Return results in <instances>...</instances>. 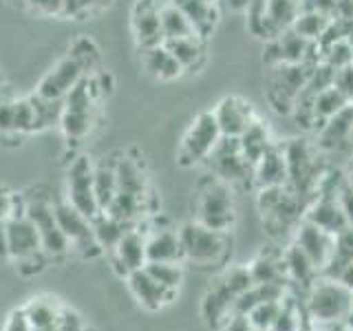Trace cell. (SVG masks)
Segmentation results:
<instances>
[{"label":"cell","mask_w":353,"mask_h":331,"mask_svg":"<svg viewBox=\"0 0 353 331\" xmlns=\"http://www.w3.org/2000/svg\"><path fill=\"white\" fill-rule=\"evenodd\" d=\"M150 203L152 188L146 163L141 157L121 152L117 159V192L106 212L128 223H139L141 217L150 212Z\"/></svg>","instance_id":"obj_1"},{"label":"cell","mask_w":353,"mask_h":331,"mask_svg":"<svg viewBox=\"0 0 353 331\" xmlns=\"http://www.w3.org/2000/svg\"><path fill=\"white\" fill-rule=\"evenodd\" d=\"M254 285L248 265H228L219 270V274L210 283L208 292L201 301V318L203 323L221 331L232 318L236 316V307L241 296Z\"/></svg>","instance_id":"obj_2"},{"label":"cell","mask_w":353,"mask_h":331,"mask_svg":"<svg viewBox=\"0 0 353 331\" xmlns=\"http://www.w3.org/2000/svg\"><path fill=\"white\" fill-rule=\"evenodd\" d=\"M192 217L212 230L232 232L239 223L236 188L212 172L203 174L192 190Z\"/></svg>","instance_id":"obj_3"},{"label":"cell","mask_w":353,"mask_h":331,"mask_svg":"<svg viewBox=\"0 0 353 331\" xmlns=\"http://www.w3.org/2000/svg\"><path fill=\"white\" fill-rule=\"evenodd\" d=\"M307 205V199L290 185H274L256 190V210L261 223L274 241L294 237L298 223L305 219Z\"/></svg>","instance_id":"obj_4"},{"label":"cell","mask_w":353,"mask_h":331,"mask_svg":"<svg viewBox=\"0 0 353 331\" xmlns=\"http://www.w3.org/2000/svg\"><path fill=\"white\" fill-rule=\"evenodd\" d=\"M183 263H192L201 270H223L230 265L234 241L232 232L212 230L199 221H188L179 228Z\"/></svg>","instance_id":"obj_5"},{"label":"cell","mask_w":353,"mask_h":331,"mask_svg":"<svg viewBox=\"0 0 353 331\" xmlns=\"http://www.w3.org/2000/svg\"><path fill=\"white\" fill-rule=\"evenodd\" d=\"M303 307L309 325H347L353 314V292L329 276L318 279L303 292Z\"/></svg>","instance_id":"obj_6"},{"label":"cell","mask_w":353,"mask_h":331,"mask_svg":"<svg viewBox=\"0 0 353 331\" xmlns=\"http://www.w3.org/2000/svg\"><path fill=\"white\" fill-rule=\"evenodd\" d=\"M281 143L287 161V185L294 188L307 201H312L316 197L320 177H323L331 161L318 150L314 139L290 137Z\"/></svg>","instance_id":"obj_7"},{"label":"cell","mask_w":353,"mask_h":331,"mask_svg":"<svg viewBox=\"0 0 353 331\" xmlns=\"http://www.w3.org/2000/svg\"><path fill=\"white\" fill-rule=\"evenodd\" d=\"M104 95L93 80V75H86L73 91L62 99V117L60 128L69 143H80L95 126L97 104Z\"/></svg>","instance_id":"obj_8"},{"label":"cell","mask_w":353,"mask_h":331,"mask_svg":"<svg viewBox=\"0 0 353 331\" xmlns=\"http://www.w3.org/2000/svg\"><path fill=\"white\" fill-rule=\"evenodd\" d=\"M316 64H272L265 73V99L279 115H292Z\"/></svg>","instance_id":"obj_9"},{"label":"cell","mask_w":353,"mask_h":331,"mask_svg":"<svg viewBox=\"0 0 353 331\" xmlns=\"http://www.w3.org/2000/svg\"><path fill=\"white\" fill-rule=\"evenodd\" d=\"M221 128L216 124V117L212 108L201 110L192 121L176 148V163L181 168H194V166H205L208 157L221 141Z\"/></svg>","instance_id":"obj_10"},{"label":"cell","mask_w":353,"mask_h":331,"mask_svg":"<svg viewBox=\"0 0 353 331\" xmlns=\"http://www.w3.org/2000/svg\"><path fill=\"white\" fill-rule=\"evenodd\" d=\"M298 14H301V0H254L245 9L248 31L268 42L290 29Z\"/></svg>","instance_id":"obj_11"},{"label":"cell","mask_w":353,"mask_h":331,"mask_svg":"<svg viewBox=\"0 0 353 331\" xmlns=\"http://www.w3.org/2000/svg\"><path fill=\"white\" fill-rule=\"evenodd\" d=\"M25 214L38 230L42 252L47 254L49 261L66 257L71 252V243L66 241L64 232L60 230L58 217H55V203L44 194L25 197Z\"/></svg>","instance_id":"obj_12"},{"label":"cell","mask_w":353,"mask_h":331,"mask_svg":"<svg viewBox=\"0 0 353 331\" xmlns=\"http://www.w3.org/2000/svg\"><path fill=\"white\" fill-rule=\"evenodd\" d=\"M66 201L88 219L99 214L97 197H95V163L80 154L75 157L66 170Z\"/></svg>","instance_id":"obj_13"},{"label":"cell","mask_w":353,"mask_h":331,"mask_svg":"<svg viewBox=\"0 0 353 331\" xmlns=\"http://www.w3.org/2000/svg\"><path fill=\"white\" fill-rule=\"evenodd\" d=\"M265 66L272 64H318L320 62V47L318 42L305 40L303 36L290 27L276 38L265 42L263 51Z\"/></svg>","instance_id":"obj_14"},{"label":"cell","mask_w":353,"mask_h":331,"mask_svg":"<svg viewBox=\"0 0 353 331\" xmlns=\"http://www.w3.org/2000/svg\"><path fill=\"white\" fill-rule=\"evenodd\" d=\"M208 172L221 177L223 181L239 188H252V166L245 161L236 137H221L219 146L205 161Z\"/></svg>","instance_id":"obj_15"},{"label":"cell","mask_w":353,"mask_h":331,"mask_svg":"<svg viewBox=\"0 0 353 331\" xmlns=\"http://www.w3.org/2000/svg\"><path fill=\"white\" fill-rule=\"evenodd\" d=\"M55 217H58L60 230L64 232L66 241L71 243V250H75L80 257L95 259L99 254H104L95 241L93 221L84 217L80 210H75L66 199L55 201Z\"/></svg>","instance_id":"obj_16"},{"label":"cell","mask_w":353,"mask_h":331,"mask_svg":"<svg viewBox=\"0 0 353 331\" xmlns=\"http://www.w3.org/2000/svg\"><path fill=\"white\" fill-rule=\"evenodd\" d=\"M316 146L331 161V157L349 159L353 152V104L327 119L316 132Z\"/></svg>","instance_id":"obj_17"},{"label":"cell","mask_w":353,"mask_h":331,"mask_svg":"<svg viewBox=\"0 0 353 331\" xmlns=\"http://www.w3.org/2000/svg\"><path fill=\"white\" fill-rule=\"evenodd\" d=\"M86 77V73L82 71V66L77 64V60H73L69 53L64 58L51 66L47 71V75L38 82L33 95H38L42 99H49V102H62V99L69 95L73 88L80 84Z\"/></svg>","instance_id":"obj_18"},{"label":"cell","mask_w":353,"mask_h":331,"mask_svg":"<svg viewBox=\"0 0 353 331\" xmlns=\"http://www.w3.org/2000/svg\"><path fill=\"white\" fill-rule=\"evenodd\" d=\"M212 113L216 117L221 135H223V137H236V139L261 117L256 113V108H254V104L248 102V99L241 97V95L221 97L216 102V106L212 108Z\"/></svg>","instance_id":"obj_19"},{"label":"cell","mask_w":353,"mask_h":331,"mask_svg":"<svg viewBox=\"0 0 353 331\" xmlns=\"http://www.w3.org/2000/svg\"><path fill=\"white\" fill-rule=\"evenodd\" d=\"M7 248L9 261H14L16 265L44 254L38 230L25 212L11 214L7 219Z\"/></svg>","instance_id":"obj_20"},{"label":"cell","mask_w":353,"mask_h":331,"mask_svg":"<svg viewBox=\"0 0 353 331\" xmlns=\"http://www.w3.org/2000/svg\"><path fill=\"white\" fill-rule=\"evenodd\" d=\"M130 31L139 51L163 44L161 5L157 0H135L130 9Z\"/></svg>","instance_id":"obj_21"},{"label":"cell","mask_w":353,"mask_h":331,"mask_svg":"<svg viewBox=\"0 0 353 331\" xmlns=\"http://www.w3.org/2000/svg\"><path fill=\"white\" fill-rule=\"evenodd\" d=\"M292 243H296L301 248L307 259L314 263V268L323 274L327 270V265L334 259V250H336V237L329 234V232L320 230L318 225L309 223V221H301L292 237Z\"/></svg>","instance_id":"obj_22"},{"label":"cell","mask_w":353,"mask_h":331,"mask_svg":"<svg viewBox=\"0 0 353 331\" xmlns=\"http://www.w3.org/2000/svg\"><path fill=\"white\" fill-rule=\"evenodd\" d=\"M106 257L113 263V270L119 279H126L128 274L141 270L148 263L146 259V232H141L139 225H132L117 245L110 250Z\"/></svg>","instance_id":"obj_23"},{"label":"cell","mask_w":353,"mask_h":331,"mask_svg":"<svg viewBox=\"0 0 353 331\" xmlns=\"http://www.w3.org/2000/svg\"><path fill=\"white\" fill-rule=\"evenodd\" d=\"M124 281L128 285L130 296L135 298L137 305L146 309V312H159V309L168 307L176 298V292H172L168 287H163L161 283L154 281L146 272V268L128 274Z\"/></svg>","instance_id":"obj_24"},{"label":"cell","mask_w":353,"mask_h":331,"mask_svg":"<svg viewBox=\"0 0 353 331\" xmlns=\"http://www.w3.org/2000/svg\"><path fill=\"white\" fill-rule=\"evenodd\" d=\"M248 270L252 274L254 285L290 287V279H287V268H285V254L281 245L261 250L256 257L248 263Z\"/></svg>","instance_id":"obj_25"},{"label":"cell","mask_w":353,"mask_h":331,"mask_svg":"<svg viewBox=\"0 0 353 331\" xmlns=\"http://www.w3.org/2000/svg\"><path fill=\"white\" fill-rule=\"evenodd\" d=\"M274 185H287V161H285V152H283L281 141H276L252 170V190L254 192L263 190V188H274Z\"/></svg>","instance_id":"obj_26"},{"label":"cell","mask_w":353,"mask_h":331,"mask_svg":"<svg viewBox=\"0 0 353 331\" xmlns=\"http://www.w3.org/2000/svg\"><path fill=\"white\" fill-rule=\"evenodd\" d=\"M305 221L318 225L320 230L329 232V234H340L342 230L349 228V221L342 212L338 203V197H316L309 201L305 210Z\"/></svg>","instance_id":"obj_27"},{"label":"cell","mask_w":353,"mask_h":331,"mask_svg":"<svg viewBox=\"0 0 353 331\" xmlns=\"http://www.w3.org/2000/svg\"><path fill=\"white\" fill-rule=\"evenodd\" d=\"M146 259L148 263H183L179 230L157 228L146 232Z\"/></svg>","instance_id":"obj_28"},{"label":"cell","mask_w":353,"mask_h":331,"mask_svg":"<svg viewBox=\"0 0 353 331\" xmlns=\"http://www.w3.org/2000/svg\"><path fill=\"white\" fill-rule=\"evenodd\" d=\"M188 20L192 22L196 36L210 40L221 20V3L219 0H172Z\"/></svg>","instance_id":"obj_29"},{"label":"cell","mask_w":353,"mask_h":331,"mask_svg":"<svg viewBox=\"0 0 353 331\" xmlns=\"http://www.w3.org/2000/svg\"><path fill=\"white\" fill-rule=\"evenodd\" d=\"M141 53V66L150 77L159 82H174L179 77L185 75L183 66L176 62L174 55L168 51L165 44H157V47H150V49H143Z\"/></svg>","instance_id":"obj_30"},{"label":"cell","mask_w":353,"mask_h":331,"mask_svg":"<svg viewBox=\"0 0 353 331\" xmlns=\"http://www.w3.org/2000/svg\"><path fill=\"white\" fill-rule=\"evenodd\" d=\"M168 51L183 66L185 73H199L208 62V40L201 36H188L163 42Z\"/></svg>","instance_id":"obj_31"},{"label":"cell","mask_w":353,"mask_h":331,"mask_svg":"<svg viewBox=\"0 0 353 331\" xmlns=\"http://www.w3.org/2000/svg\"><path fill=\"white\" fill-rule=\"evenodd\" d=\"M274 143H276V139L272 135V128H270V124L263 117H259L239 137L241 152H243V157H245V161L252 166V170H254V166L259 163V159L263 157V154L274 146Z\"/></svg>","instance_id":"obj_32"},{"label":"cell","mask_w":353,"mask_h":331,"mask_svg":"<svg viewBox=\"0 0 353 331\" xmlns=\"http://www.w3.org/2000/svg\"><path fill=\"white\" fill-rule=\"evenodd\" d=\"M117 192V159L104 157L95 163V197L99 212H106Z\"/></svg>","instance_id":"obj_33"},{"label":"cell","mask_w":353,"mask_h":331,"mask_svg":"<svg viewBox=\"0 0 353 331\" xmlns=\"http://www.w3.org/2000/svg\"><path fill=\"white\" fill-rule=\"evenodd\" d=\"M132 225H139V223H128V221H121L108 212H99L93 219V232H95L97 245L102 248L104 254H108Z\"/></svg>","instance_id":"obj_34"},{"label":"cell","mask_w":353,"mask_h":331,"mask_svg":"<svg viewBox=\"0 0 353 331\" xmlns=\"http://www.w3.org/2000/svg\"><path fill=\"white\" fill-rule=\"evenodd\" d=\"M22 312H25L31 329H55L62 314V307L55 303V298L38 296V298H31V301L22 307Z\"/></svg>","instance_id":"obj_35"},{"label":"cell","mask_w":353,"mask_h":331,"mask_svg":"<svg viewBox=\"0 0 353 331\" xmlns=\"http://www.w3.org/2000/svg\"><path fill=\"white\" fill-rule=\"evenodd\" d=\"M351 102L342 95L338 88L331 84L327 88H323L320 93H316L314 97V119H316V130L325 124L327 119H331L334 115H338L342 108H347ZM314 130V132H316Z\"/></svg>","instance_id":"obj_36"},{"label":"cell","mask_w":353,"mask_h":331,"mask_svg":"<svg viewBox=\"0 0 353 331\" xmlns=\"http://www.w3.org/2000/svg\"><path fill=\"white\" fill-rule=\"evenodd\" d=\"M161 31H163V42L165 40L196 36L192 22L188 20V16L172 3V0H170V3L161 5Z\"/></svg>","instance_id":"obj_37"},{"label":"cell","mask_w":353,"mask_h":331,"mask_svg":"<svg viewBox=\"0 0 353 331\" xmlns=\"http://www.w3.org/2000/svg\"><path fill=\"white\" fill-rule=\"evenodd\" d=\"M334 20L336 18H331L327 14H318V11H301V14L296 16L292 29L305 40L320 42L325 33L329 31V27L334 25Z\"/></svg>","instance_id":"obj_38"},{"label":"cell","mask_w":353,"mask_h":331,"mask_svg":"<svg viewBox=\"0 0 353 331\" xmlns=\"http://www.w3.org/2000/svg\"><path fill=\"white\" fill-rule=\"evenodd\" d=\"M69 55L73 60H77V64L82 66V71L86 75L102 71L99 69V66H102V53H99L95 40H91L88 36H80L77 40H73V44L69 47Z\"/></svg>","instance_id":"obj_39"},{"label":"cell","mask_w":353,"mask_h":331,"mask_svg":"<svg viewBox=\"0 0 353 331\" xmlns=\"http://www.w3.org/2000/svg\"><path fill=\"white\" fill-rule=\"evenodd\" d=\"M143 268L157 283L172 292H179L183 283V263H146Z\"/></svg>","instance_id":"obj_40"},{"label":"cell","mask_w":353,"mask_h":331,"mask_svg":"<svg viewBox=\"0 0 353 331\" xmlns=\"http://www.w3.org/2000/svg\"><path fill=\"white\" fill-rule=\"evenodd\" d=\"M281 301H263L259 305H254L250 312L245 314L248 323L252 325L254 331H265V329H272L276 318H279V312H281Z\"/></svg>","instance_id":"obj_41"},{"label":"cell","mask_w":353,"mask_h":331,"mask_svg":"<svg viewBox=\"0 0 353 331\" xmlns=\"http://www.w3.org/2000/svg\"><path fill=\"white\" fill-rule=\"evenodd\" d=\"M110 0H64L62 5V18L69 20H86L88 16L97 14L104 9Z\"/></svg>","instance_id":"obj_42"},{"label":"cell","mask_w":353,"mask_h":331,"mask_svg":"<svg viewBox=\"0 0 353 331\" xmlns=\"http://www.w3.org/2000/svg\"><path fill=\"white\" fill-rule=\"evenodd\" d=\"M334 86L353 104V62L334 71Z\"/></svg>","instance_id":"obj_43"},{"label":"cell","mask_w":353,"mask_h":331,"mask_svg":"<svg viewBox=\"0 0 353 331\" xmlns=\"http://www.w3.org/2000/svg\"><path fill=\"white\" fill-rule=\"evenodd\" d=\"M64 0H25V7L40 16H62Z\"/></svg>","instance_id":"obj_44"},{"label":"cell","mask_w":353,"mask_h":331,"mask_svg":"<svg viewBox=\"0 0 353 331\" xmlns=\"http://www.w3.org/2000/svg\"><path fill=\"white\" fill-rule=\"evenodd\" d=\"M55 331H86V327L82 323V318L77 316L75 312L62 307V314H60V320H58V327H55Z\"/></svg>","instance_id":"obj_45"},{"label":"cell","mask_w":353,"mask_h":331,"mask_svg":"<svg viewBox=\"0 0 353 331\" xmlns=\"http://www.w3.org/2000/svg\"><path fill=\"white\" fill-rule=\"evenodd\" d=\"M0 132H3V135H16V130H14V99L0 102Z\"/></svg>","instance_id":"obj_46"},{"label":"cell","mask_w":353,"mask_h":331,"mask_svg":"<svg viewBox=\"0 0 353 331\" xmlns=\"http://www.w3.org/2000/svg\"><path fill=\"white\" fill-rule=\"evenodd\" d=\"M3 331H31V325H29L25 312H22V307L20 309H14V312L9 314Z\"/></svg>","instance_id":"obj_47"},{"label":"cell","mask_w":353,"mask_h":331,"mask_svg":"<svg viewBox=\"0 0 353 331\" xmlns=\"http://www.w3.org/2000/svg\"><path fill=\"white\" fill-rule=\"evenodd\" d=\"M338 203L342 208V212H345L349 225H353V188L349 183L342 185V190L338 192Z\"/></svg>","instance_id":"obj_48"},{"label":"cell","mask_w":353,"mask_h":331,"mask_svg":"<svg viewBox=\"0 0 353 331\" xmlns=\"http://www.w3.org/2000/svg\"><path fill=\"white\" fill-rule=\"evenodd\" d=\"M334 279H336L338 283L345 285L347 290H351V292H353V261H351V263H347V265H342V268L336 272Z\"/></svg>","instance_id":"obj_49"},{"label":"cell","mask_w":353,"mask_h":331,"mask_svg":"<svg viewBox=\"0 0 353 331\" xmlns=\"http://www.w3.org/2000/svg\"><path fill=\"white\" fill-rule=\"evenodd\" d=\"M0 261H9V248H7V219H0Z\"/></svg>","instance_id":"obj_50"},{"label":"cell","mask_w":353,"mask_h":331,"mask_svg":"<svg viewBox=\"0 0 353 331\" xmlns=\"http://www.w3.org/2000/svg\"><path fill=\"white\" fill-rule=\"evenodd\" d=\"M221 9H230V11H245L254 0H219Z\"/></svg>","instance_id":"obj_51"},{"label":"cell","mask_w":353,"mask_h":331,"mask_svg":"<svg viewBox=\"0 0 353 331\" xmlns=\"http://www.w3.org/2000/svg\"><path fill=\"white\" fill-rule=\"evenodd\" d=\"M345 174H347V183L353 188V152H351V157L347 159V166H345Z\"/></svg>","instance_id":"obj_52"},{"label":"cell","mask_w":353,"mask_h":331,"mask_svg":"<svg viewBox=\"0 0 353 331\" xmlns=\"http://www.w3.org/2000/svg\"><path fill=\"white\" fill-rule=\"evenodd\" d=\"M347 327H349V329H353V314H351V316H349V320H347Z\"/></svg>","instance_id":"obj_53"},{"label":"cell","mask_w":353,"mask_h":331,"mask_svg":"<svg viewBox=\"0 0 353 331\" xmlns=\"http://www.w3.org/2000/svg\"><path fill=\"white\" fill-rule=\"evenodd\" d=\"M349 44H351V51H353V31L349 33Z\"/></svg>","instance_id":"obj_54"},{"label":"cell","mask_w":353,"mask_h":331,"mask_svg":"<svg viewBox=\"0 0 353 331\" xmlns=\"http://www.w3.org/2000/svg\"><path fill=\"white\" fill-rule=\"evenodd\" d=\"M347 331H353V329H349V327H347Z\"/></svg>","instance_id":"obj_55"}]
</instances>
